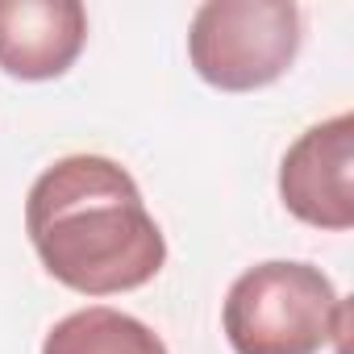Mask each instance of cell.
Instances as JSON below:
<instances>
[{"mask_svg": "<svg viewBox=\"0 0 354 354\" xmlns=\"http://www.w3.org/2000/svg\"><path fill=\"white\" fill-rule=\"evenodd\" d=\"M42 354H171L162 337L109 304H88L80 313H67L42 342Z\"/></svg>", "mask_w": 354, "mask_h": 354, "instance_id": "cell-6", "label": "cell"}, {"mask_svg": "<svg viewBox=\"0 0 354 354\" xmlns=\"http://www.w3.org/2000/svg\"><path fill=\"white\" fill-rule=\"evenodd\" d=\"M346 300L313 263L271 259L242 271L221 304L234 354H321L346 337Z\"/></svg>", "mask_w": 354, "mask_h": 354, "instance_id": "cell-2", "label": "cell"}, {"mask_svg": "<svg viewBox=\"0 0 354 354\" xmlns=\"http://www.w3.org/2000/svg\"><path fill=\"white\" fill-rule=\"evenodd\" d=\"M300 9L292 0H209L188 30L196 75L221 92L275 84L300 55Z\"/></svg>", "mask_w": 354, "mask_h": 354, "instance_id": "cell-3", "label": "cell"}, {"mask_svg": "<svg viewBox=\"0 0 354 354\" xmlns=\"http://www.w3.org/2000/svg\"><path fill=\"white\" fill-rule=\"evenodd\" d=\"M279 201L313 230L354 225V117L337 113L308 125L279 162Z\"/></svg>", "mask_w": 354, "mask_h": 354, "instance_id": "cell-4", "label": "cell"}, {"mask_svg": "<svg viewBox=\"0 0 354 354\" xmlns=\"http://www.w3.org/2000/svg\"><path fill=\"white\" fill-rule=\"evenodd\" d=\"M88 42L80 0H0V71L13 80H59Z\"/></svg>", "mask_w": 354, "mask_h": 354, "instance_id": "cell-5", "label": "cell"}, {"mask_svg": "<svg viewBox=\"0 0 354 354\" xmlns=\"http://www.w3.org/2000/svg\"><path fill=\"white\" fill-rule=\"evenodd\" d=\"M26 234L42 267L80 296L133 292L167 263V238L133 175L104 154H67L38 175Z\"/></svg>", "mask_w": 354, "mask_h": 354, "instance_id": "cell-1", "label": "cell"}]
</instances>
